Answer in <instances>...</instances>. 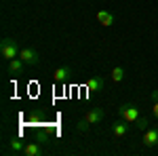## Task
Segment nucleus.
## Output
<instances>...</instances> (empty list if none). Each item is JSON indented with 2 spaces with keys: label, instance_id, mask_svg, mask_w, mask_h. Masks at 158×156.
Masks as SVG:
<instances>
[{
  "label": "nucleus",
  "instance_id": "12",
  "mask_svg": "<svg viewBox=\"0 0 158 156\" xmlns=\"http://www.w3.org/2000/svg\"><path fill=\"white\" fill-rule=\"evenodd\" d=\"M97 21L103 27H110V25H114V15L110 11H97Z\"/></svg>",
  "mask_w": 158,
  "mask_h": 156
},
{
  "label": "nucleus",
  "instance_id": "17",
  "mask_svg": "<svg viewBox=\"0 0 158 156\" xmlns=\"http://www.w3.org/2000/svg\"><path fill=\"white\" fill-rule=\"evenodd\" d=\"M150 99H152V101H158V89H154V91L150 93Z\"/></svg>",
  "mask_w": 158,
  "mask_h": 156
},
{
  "label": "nucleus",
  "instance_id": "14",
  "mask_svg": "<svg viewBox=\"0 0 158 156\" xmlns=\"http://www.w3.org/2000/svg\"><path fill=\"white\" fill-rule=\"evenodd\" d=\"M148 124H150V120H148L146 116H139V118L135 120V127H137V129H139V131H146V129H150V127H148Z\"/></svg>",
  "mask_w": 158,
  "mask_h": 156
},
{
  "label": "nucleus",
  "instance_id": "9",
  "mask_svg": "<svg viewBox=\"0 0 158 156\" xmlns=\"http://www.w3.org/2000/svg\"><path fill=\"white\" fill-rule=\"evenodd\" d=\"M103 86H106V80H103L101 76H91V78L86 80V91H91V93L103 91Z\"/></svg>",
  "mask_w": 158,
  "mask_h": 156
},
{
  "label": "nucleus",
  "instance_id": "7",
  "mask_svg": "<svg viewBox=\"0 0 158 156\" xmlns=\"http://www.w3.org/2000/svg\"><path fill=\"white\" fill-rule=\"evenodd\" d=\"M23 148H25V141L21 137H13L4 148V154H23Z\"/></svg>",
  "mask_w": 158,
  "mask_h": 156
},
{
  "label": "nucleus",
  "instance_id": "5",
  "mask_svg": "<svg viewBox=\"0 0 158 156\" xmlns=\"http://www.w3.org/2000/svg\"><path fill=\"white\" fill-rule=\"evenodd\" d=\"M112 135H114L116 139H124V137L129 135V122L118 118L114 124H112Z\"/></svg>",
  "mask_w": 158,
  "mask_h": 156
},
{
  "label": "nucleus",
  "instance_id": "11",
  "mask_svg": "<svg viewBox=\"0 0 158 156\" xmlns=\"http://www.w3.org/2000/svg\"><path fill=\"white\" fill-rule=\"evenodd\" d=\"M23 154L25 156H42L44 154V148H42L40 144H36V141H30V144H25Z\"/></svg>",
  "mask_w": 158,
  "mask_h": 156
},
{
  "label": "nucleus",
  "instance_id": "10",
  "mask_svg": "<svg viewBox=\"0 0 158 156\" xmlns=\"http://www.w3.org/2000/svg\"><path fill=\"white\" fill-rule=\"evenodd\" d=\"M85 118L89 124H97V122H101L103 120V110L101 108H93V110H89L85 114Z\"/></svg>",
  "mask_w": 158,
  "mask_h": 156
},
{
  "label": "nucleus",
  "instance_id": "4",
  "mask_svg": "<svg viewBox=\"0 0 158 156\" xmlns=\"http://www.w3.org/2000/svg\"><path fill=\"white\" fill-rule=\"evenodd\" d=\"M70 78H72V68H70V65H59V68L53 70V80L57 84L68 82Z\"/></svg>",
  "mask_w": 158,
  "mask_h": 156
},
{
  "label": "nucleus",
  "instance_id": "1",
  "mask_svg": "<svg viewBox=\"0 0 158 156\" xmlns=\"http://www.w3.org/2000/svg\"><path fill=\"white\" fill-rule=\"evenodd\" d=\"M19 40H15V38H2V42H0V55H2V59L4 61H11V59H17L19 57Z\"/></svg>",
  "mask_w": 158,
  "mask_h": 156
},
{
  "label": "nucleus",
  "instance_id": "13",
  "mask_svg": "<svg viewBox=\"0 0 158 156\" xmlns=\"http://www.w3.org/2000/svg\"><path fill=\"white\" fill-rule=\"evenodd\" d=\"M110 76H112L114 82H122V80H124V68H122V65L112 68V74H110Z\"/></svg>",
  "mask_w": 158,
  "mask_h": 156
},
{
  "label": "nucleus",
  "instance_id": "2",
  "mask_svg": "<svg viewBox=\"0 0 158 156\" xmlns=\"http://www.w3.org/2000/svg\"><path fill=\"white\" fill-rule=\"evenodd\" d=\"M118 116L122 120H127L129 124H135V120L141 116V110L137 108L135 103H120V108H118Z\"/></svg>",
  "mask_w": 158,
  "mask_h": 156
},
{
  "label": "nucleus",
  "instance_id": "3",
  "mask_svg": "<svg viewBox=\"0 0 158 156\" xmlns=\"http://www.w3.org/2000/svg\"><path fill=\"white\" fill-rule=\"evenodd\" d=\"M19 59H23L27 65H38L40 63V53L32 47H25L19 51Z\"/></svg>",
  "mask_w": 158,
  "mask_h": 156
},
{
  "label": "nucleus",
  "instance_id": "8",
  "mask_svg": "<svg viewBox=\"0 0 158 156\" xmlns=\"http://www.w3.org/2000/svg\"><path fill=\"white\" fill-rule=\"evenodd\" d=\"M143 145H148V148L158 145V129L156 127H150V129L143 131Z\"/></svg>",
  "mask_w": 158,
  "mask_h": 156
},
{
  "label": "nucleus",
  "instance_id": "6",
  "mask_svg": "<svg viewBox=\"0 0 158 156\" xmlns=\"http://www.w3.org/2000/svg\"><path fill=\"white\" fill-rule=\"evenodd\" d=\"M25 68H27V63H25L23 59H11V61H6V72L13 74V76H19V74H23L25 72Z\"/></svg>",
  "mask_w": 158,
  "mask_h": 156
},
{
  "label": "nucleus",
  "instance_id": "15",
  "mask_svg": "<svg viewBox=\"0 0 158 156\" xmlns=\"http://www.w3.org/2000/svg\"><path fill=\"white\" fill-rule=\"evenodd\" d=\"M89 129H91V124L86 122V118H80L78 122H76V131L78 133H86Z\"/></svg>",
  "mask_w": 158,
  "mask_h": 156
},
{
  "label": "nucleus",
  "instance_id": "16",
  "mask_svg": "<svg viewBox=\"0 0 158 156\" xmlns=\"http://www.w3.org/2000/svg\"><path fill=\"white\" fill-rule=\"evenodd\" d=\"M152 114H154V118L158 120V101H154V103H152Z\"/></svg>",
  "mask_w": 158,
  "mask_h": 156
}]
</instances>
